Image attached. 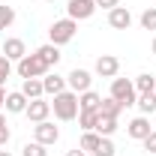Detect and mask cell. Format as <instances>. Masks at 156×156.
I'll use <instances>...</instances> for the list:
<instances>
[{"instance_id":"7402d4cb","label":"cell","mask_w":156,"mask_h":156,"mask_svg":"<svg viewBox=\"0 0 156 156\" xmlns=\"http://www.w3.org/2000/svg\"><path fill=\"white\" fill-rule=\"evenodd\" d=\"M120 111H123V105H120L117 99H111V96L99 102V114H105V117H117Z\"/></svg>"},{"instance_id":"f546056e","label":"cell","mask_w":156,"mask_h":156,"mask_svg":"<svg viewBox=\"0 0 156 156\" xmlns=\"http://www.w3.org/2000/svg\"><path fill=\"white\" fill-rule=\"evenodd\" d=\"M144 150H150V153H156V132H150V135L144 138Z\"/></svg>"},{"instance_id":"e575fe53","label":"cell","mask_w":156,"mask_h":156,"mask_svg":"<svg viewBox=\"0 0 156 156\" xmlns=\"http://www.w3.org/2000/svg\"><path fill=\"white\" fill-rule=\"evenodd\" d=\"M153 54H156V39H153Z\"/></svg>"},{"instance_id":"44dd1931","label":"cell","mask_w":156,"mask_h":156,"mask_svg":"<svg viewBox=\"0 0 156 156\" xmlns=\"http://www.w3.org/2000/svg\"><path fill=\"white\" fill-rule=\"evenodd\" d=\"M99 141H102V135H99V132H84V135H81V144H78V147H81L84 153H96Z\"/></svg>"},{"instance_id":"3957f363","label":"cell","mask_w":156,"mask_h":156,"mask_svg":"<svg viewBox=\"0 0 156 156\" xmlns=\"http://www.w3.org/2000/svg\"><path fill=\"white\" fill-rule=\"evenodd\" d=\"M75 30H78V21L72 18H60L51 24V30H48V36H51V45H66V42H72V36H75Z\"/></svg>"},{"instance_id":"6da1fadb","label":"cell","mask_w":156,"mask_h":156,"mask_svg":"<svg viewBox=\"0 0 156 156\" xmlns=\"http://www.w3.org/2000/svg\"><path fill=\"white\" fill-rule=\"evenodd\" d=\"M51 111H54L57 120H75L78 111H81V108H78V93H72V90L57 93L54 102H51Z\"/></svg>"},{"instance_id":"9a60e30c","label":"cell","mask_w":156,"mask_h":156,"mask_svg":"<svg viewBox=\"0 0 156 156\" xmlns=\"http://www.w3.org/2000/svg\"><path fill=\"white\" fill-rule=\"evenodd\" d=\"M42 87H45V93L57 96V93H63V90H66V78H60L57 72H54V75H45V78H42Z\"/></svg>"},{"instance_id":"1f68e13d","label":"cell","mask_w":156,"mask_h":156,"mask_svg":"<svg viewBox=\"0 0 156 156\" xmlns=\"http://www.w3.org/2000/svg\"><path fill=\"white\" fill-rule=\"evenodd\" d=\"M66 156H84V150H81V147H75V150H69Z\"/></svg>"},{"instance_id":"8d00e7d4","label":"cell","mask_w":156,"mask_h":156,"mask_svg":"<svg viewBox=\"0 0 156 156\" xmlns=\"http://www.w3.org/2000/svg\"><path fill=\"white\" fill-rule=\"evenodd\" d=\"M153 93H156V90H153Z\"/></svg>"},{"instance_id":"cb8c5ba5","label":"cell","mask_w":156,"mask_h":156,"mask_svg":"<svg viewBox=\"0 0 156 156\" xmlns=\"http://www.w3.org/2000/svg\"><path fill=\"white\" fill-rule=\"evenodd\" d=\"M141 27L144 30H156V6H150V9L141 12Z\"/></svg>"},{"instance_id":"5b68a950","label":"cell","mask_w":156,"mask_h":156,"mask_svg":"<svg viewBox=\"0 0 156 156\" xmlns=\"http://www.w3.org/2000/svg\"><path fill=\"white\" fill-rule=\"evenodd\" d=\"M66 84H69V90L72 93H87L90 90V84H93V78L87 69H72L69 75H66Z\"/></svg>"},{"instance_id":"4316f807","label":"cell","mask_w":156,"mask_h":156,"mask_svg":"<svg viewBox=\"0 0 156 156\" xmlns=\"http://www.w3.org/2000/svg\"><path fill=\"white\" fill-rule=\"evenodd\" d=\"M12 21H15V9L12 6H0V30H6Z\"/></svg>"},{"instance_id":"4fadbf2b","label":"cell","mask_w":156,"mask_h":156,"mask_svg":"<svg viewBox=\"0 0 156 156\" xmlns=\"http://www.w3.org/2000/svg\"><path fill=\"white\" fill-rule=\"evenodd\" d=\"M3 54H6V57L9 60H21L24 57V54H27V48H24V42H21V39H6V42H3Z\"/></svg>"},{"instance_id":"d590c367","label":"cell","mask_w":156,"mask_h":156,"mask_svg":"<svg viewBox=\"0 0 156 156\" xmlns=\"http://www.w3.org/2000/svg\"><path fill=\"white\" fill-rule=\"evenodd\" d=\"M48 3H54V0H48Z\"/></svg>"},{"instance_id":"7c38bea8","label":"cell","mask_w":156,"mask_h":156,"mask_svg":"<svg viewBox=\"0 0 156 156\" xmlns=\"http://www.w3.org/2000/svg\"><path fill=\"white\" fill-rule=\"evenodd\" d=\"M27 102H30V99L24 96L21 90L6 93V111H9V114H21V111H27Z\"/></svg>"},{"instance_id":"836d02e7","label":"cell","mask_w":156,"mask_h":156,"mask_svg":"<svg viewBox=\"0 0 156 156\" xmlns=\"http://www.w3.org/2000/svg\"><path fill=\"white\" fill-rule=\"evenodd\" d=\"M0 156H12V153H9V150H0Z\"/></svg>"},{"instance_id":"52a82bcc","label":"cell","mask_w":156,"mask_h":156,"mask_svg":"<svg viewBox=\"0 0 156 156\" xmlns=\"http://www.w3.org/2000/svg\"><path fill=\"white\" fill-rule=\"evenodd\" d=\"M33 135H36L39 144H45V147H48V144H54V141L60 138V129L54 126V123L42 120V123H36V126H33Z\"/></svg>"},{"instance_id":"5bb4252c","label":"cell","mask_w":156,"mask_h":156,"mask_svg":"<svg viewBox=\"0 0 156 156\" xmlns=\"http://www.w3.org/2000/svg\"><path fill=\"white\" fill-rule=\"evenodd\" d=\"M21 93L27 99H42L45 93V87H42V78H24V84H21Z\"/></svg>"},{"instance_id":"ba28073f","label":"cell","mask_w":156,"mask_h":156,"mask_svg":"<svg viewBox=\"0 0 156 156\" xmlns=\"http://www.w3.org/2000/svg\"><path fill=\"white\" fill-rule=\"evenodd\" d=\"M24 114L30 117L33 123H42V120H48V114H51V102H45V99H30Z\"/></svg>"},{"instance_id":"8fae6325","label":"cell","mask_w":156,"mask_h":156,"mask_svg":"<svg viewBox=\"0 0 156 156\" xmlns=\"http://www.w3.org/2000/svg\"><path fill=\"white\" fill-rule=\"evenodd\" d=\"M126 132H129V138H135V141H144V138L150 135L153 129H150V123H147V117H135V120L129 123V129H126Z\"/></svg>"},{"instance_id":"30bf717a","label":"cell","mask_w":156,"mask_h":156,"mask_svg":"<svg viewBox=\"0 0 156 156\" xmlns=\"http://www.w3.org/2000/svg\"><path fill=\"white\" fill-rule=\"evenodd\" d=\"M117 72H120V60H117L114 54H102V57L96 60V75H102V78H117Z\"/></svg>"},{"instance_id":"603a6c76","label":"cell","mask_w":156,"mask_h":156,"mask_svg":"<svg viewBox=\"0 0 156 156\" xmlns=\"http://www.w3.org/2000/svg\"><path fill=\"white\" fill-rule=\"evenodd\" d=\"M135 105L144 111V114H153V111H156V93H138Z\"/></svg>"},{"instance_id":"ffe728a7","label":"cell","mask_w":156,"mask_h":156,"mask_svg":"<svg viewBox=\"0 0 156 156\" xmlns=\"http://www.w3.org/2000/svg\"><path fill=\"white\" fill-rule=\"evenodd\" d=\"M114 129H117V117H105V114H99V123H96V129H93V132H99L102 138H108Z\"/></svg>"},{"instance_id":"d6986e66","label":"cell","mask_w":156,"mask_h":156,"mask_svg":"<svg viewBox=\"0 0 156 156\" xmlns=\"http://www.w3.org/2000/svg\"><path fill=\"white\" fill-rule=\"evenodd\" d=\"M78 123H81L84 132H93L99 123V111H78Z\"/></svg>"},{"instance_id":"8992f818","label":"cell","mask_w":156,"mask_h":156,"mask_svg":"<svg viewBox=\"0 0 156 156\" xmlns=\"http://www.w3.org/2000/svg\"><path fill=\"white\" fill-rule=\"evenodd\" d=\"M69 18L72 21H84L96 12V0H69Z\"/></svg>"},{"instance_id":"f1b7e54d","label":"cell","mask_w":156,"mask_h":156,"mask_svg":"<svg viewBox=\"0 0 156 156\" xmlns=\"http://www.w3.org/2000/svg\"><path fill=\"white\" fill-rule=\"evenodd\" d=\"M9 135H12V132H9V126H6V117L0 114V147L9 144Z\"/></svg>"},{"instance_id":"277c9868","label":"cell","mask_w":156,"mask_h":156,"mask_svg":"<svg viewBox=\"0 0 156 156\" xmlns=\"http://www.w3.org/2000/svg\"><path fill=\"white\" fill-rule=\"evenodd\" d=\"M18 75L21 78H45L48 75V66L42 63L39 54H24L18 60Z\"/></svg>"},{"instance_id":"e0dca14e","label":"cell","mask_w":156,"mask_h":156,"mask_svg":"<svg viewBox=\"0 0 156 156\" xmlns=\"http://www.w3.org/2000/svg\"><path fill=\"white\" fill-rule=\"evenodd\" d=\"M99 102H102V96H96L93 90H87V93L78 96V108L81 111H99Z\"/></svg>"},{"instance_id":"d6a6232c","label":"cell","mask_w":156,"mask_h":156,"mask_svg":"<svg viewBox=\"0 0 156 156\" xmlns=\"http://www.w3.org/2000/svg\"><path fill=\"white\" fill-rule=\"evenodd\" d=\"M0 105H6V90L0 87Z\"/></svg>"},{"instance_id":"2e32d148","label":"cell","mask_w":156,"mask_h":156,"mask_svg":"<svg viewBox=\"0 0 156 156\" xmlns=\"http://www.w3.org/2000/svg\"><path fill=\"white\" fill-rule=\"evenodd\" d=\"M36 54L42 57V63H45L48 69H51V66H57V63H60V48H57V45H51V42H48V45H42V48H39Z\"/></svg>"},{"instance_id":"484cf974","label":"cell","mask_w":156,"mask_h":156,"mask_svg":"<svg viewBox=\"0 0 156 156\" xmlns=\"http://www.w3.org/2000/svg\"><path fill=\"white\" fill-rule=\"evenodd\" d=\"M21 156H48V150H45V144H39V141H33V144H24V150H21Z\"/></svg>"},{"instance_id":"d4e9b609","label":"cell","mask_w":156,"mask_h":156,"mask_svg":"<svg viewBox=\"0 0 156 156\" xmlns=\"http://www.w3.org/2000/svg\"><path fill=\"white\" fill-rule=\"evenodd\" d=\"M9 75H12V60L6 57V54H0V87L9 81Z\"/></svg>"},{"instance_id":"4dcf8cb0","label":"cell","mask_w":156,"mask_h":156,"mask_svg":"<svg viewBox=\"0 0 156 156\" xmlns=\"http://www.w3.org/2000/svg\"><path fill=\"white\" fill-rule=\"evenodd\" d=\"M96 6H102V9H114V6H120V0H96Z\"/></svg>"},{"instance_id":"ac0fdd59","label":"cell","mask_w":156,"mask_h":156,"mask_svg":"<svg viewBox=\"0 0 156 156\" xmlns=\"http://www.w3.org/2000/svg\"><path fill=\"white\" fill-rule=\"evenodd\" d=\"M132 84H135L138 93H153V90H156V78L150 75V72H141V75H138Z\"/></svg>"},{"instance_id":"83f0119b","label":"cell","mask_w":156,"mask_h":156,"mask_svg":"<svg viewBox=\"0 0 156 156\" xmlns=\"http://www.w3.org/2000/svg\"><path fill=\"white\" fill-rule=\"evenodd\" d=\"M114 153H117V150H114V144H111V138H102L93 156H114Z\"/></svg>"},{"instance_id":"7a4b0ae2","label":"cell","mask_w":156,"mask_h":156,"mask_svg":"<svg viewBox=\"0 0 156 156\" xmlns=\"http://www.w3.org/2000/svg\"><path fill=\"white\" fill-rule=\"evenodd\" d=\"M111 99H117V102H120L123 108L135 105V99H138L135 84H132L129 78H114V81H111Z\"/></svg>"},{"instance_id":"9c48e42d","label":"cell","mask_w":156,"mask_h":156,"mask_svg":"<svg viewBox=\"0 0 156 156\" xmlns=\"http://www.w3.org/2000/svg\"><path fill=\"white\" fill-rule=\"evenodd\" d=\"M108 24H111L114 30H129L132 12H129L126 6H114V9H108Z\"/></svg>"}]
</instances>
